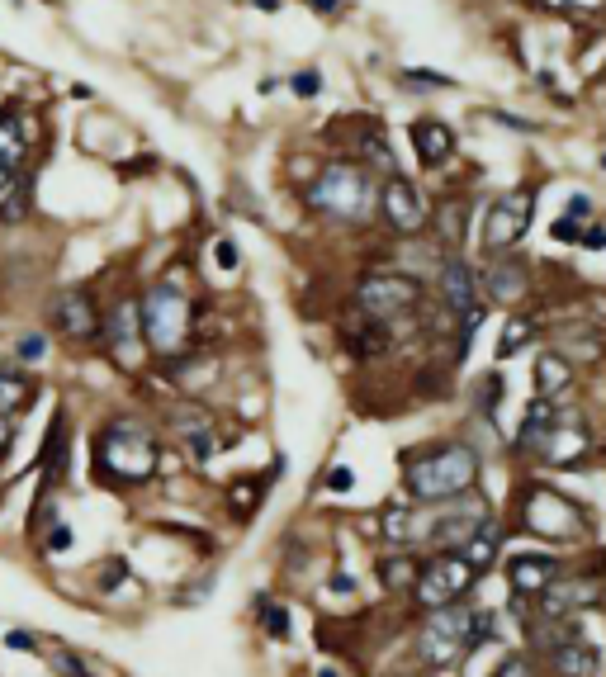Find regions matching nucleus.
Segmentation results:
<instances>
[{"label": "nucleus", "instance_id": "nucleus-34", "mask_svg": "<svg viewBox=\"0 0 606 677\" xmlns=\"http://www.w3.org/2000/svg\"><path fill=\"white\" fill-rule=\"evenodd\" d=\"M48 663H53V673H57V677H90V668H86L81 659H76L72 649H57V654H53Z\"/></svg>", "mask_w": 606, "mask_h": 677}, {"label": "nucleus", "instance_id": "nucleus-6", "mask_svg": "<svg viewBox=\"0 0 606 677\" xmlns=\"http://www.w3.org/2000/svg\"><path fill=\"white\" fill-rule=\"evenodd\" d=\"M138 313H143V341L157 356H180L185 351L190 327H195V308H190V299H185V289L176 280L147 285Z\"/></svg>", "mask_w": 606, "mask_h": 677}, {"label": "nucleus", "instance_id": "nucleus-19", "mask_svg": "<svg viewBox=\"0 0 606 677\" xmlns=\"http://www.w3.org/2000/svg\"><path fill=\"white\" fill-rule=\"evenodd\" d=\"M550 663L559 677H597L606 668L602 649L592 640H583V635H569V640H559L550 649Z\"/></svg>", "mask_w": 606, "mask_h": 677}, {"label": "nucleus", "instance_id": "nucleus-7", "mask_svg": "<svg viewBox=\"0 0 606 677\" xmlns=\"http://www.w3.org/2000/svg\"><path fill=\"white\" fill-rule=\"evenodd\" d=\"M422 303V285L412 275H398V270H375L356 285V313L375 322H393L412 313Z\"/></svg>", "mask_w": 606, "mask_h": 677}, {"label": "nucleus", "instance_id": "nucleus-43", "mask_svg": "<svg viewBox=\"0 0 606 677\" xmlns=\"http://www.w3.org/2000/svg\"><path fill=\"white\" fill-rule=\"evenodd\" d=\"M578 247H588V251H602L606 247V228H578Z\"/></svg>", "mask_w": 606, "mask_h": 677}, {"label": "nucleus", "instance_id": "nucleus-4", "mask_svg": "<svg viewBox=\"0 0 606 677\" xmlns=\"http://www.w3.org/2000/svg\"><path fill=\"white\" fill-rule=\"evenodd\" d=\"M517 526L545 545H578L592 535V512L583 502H573L569 493L559 488H545V483H531L517 493Z\"/></svg>", "mask_w": 606, "mask_h": 677}, {"label": "nucleus", "instance_id": "nucleus-41", "mask_svg": "<svg viewBox=\"0 0 606 677\" xmlns=\"http://www.w3.org/2000/svg\"><path fill=\"white\" fill-rule=\"evenodd\" d=\"M48 550H72V526H67V521H57L53 531H48Z\"/></svg>", "mask_w": 606, "mask_h": 677}, {"label": "nucleus", "instance_id": "nucleus-48", "mask_svg": "<svg viewBox=\"0 0 606 677\" xmlns=\"http://www.w3.org/2000/svg\"><path fill=\"white\" fill-rule=\"evenodd\" d=\"M10 436H15V427H10V417H0V455H5V446H10Z\"/></svg>", "mask_w": 606, "mask_h": 677}, {"label": "nucleus", "instance_id": "nucleus-16", "mask_svg": "<svg viewBox=\"0 0 606 677\" xmlns=\"http://www.w3.org/2000/svg\"><path fill=\"white\" fill-rule=\"evenodd\" d=\"M34 152V138H29V124L15 109H0V195L24 176V161Z\"/></svg>", "mask_w": 606, "mask_h": 677}, {"label": "nucleus", "instance_id": "nucleus-21", "mask_svg": "<svg viewBox=\"0 0 606 677\" xmlns=\"http://www.w3.org/2000/svg\"><path fill=\"white\" fill-rule=\"evenodd\" d=\"M559 564L554 554H512L507 559V583H512V597H535V592L550 583Z\"/></svg>", "mask_w": 606, "mask_h": 677}, {"label": "nucleus", "instance_id": "nucleus-13", "mask_svg": "<svg viewBox=\"0 0 606 677\" xmlns=\"http://www.w3.org/2000/svg\"><path fill=\"white\" fill-rule=\"evenodd\" d=\"M488 521V502L474 493L436 502V521H431V545L436 550H464L469 535H479V526Z\"/></svg>", "mask_w": 606, "mask_h": 677}, {"label": "nucleus", "instance_id": "nucleus-28", "mask_svg": "<svg viewBox=\"0 0 606 677\" xmlns=\"http://www.w3.org/2000/svg\"><path fill=\"white\" fill-rule=\"evenodd\" d=\"M360 152H365V161H370V166H379L384 176H393V171H398V166H393V147H389V138H384V128H379V124L360 128Z\"/></svg>", "mask_w": 606, "mask_h": 677}, {"label": "nucleus", "instance_id": "nucleus-17", "mask_svg": "<svg viewBox=\"0 0 606 677\" xmlns=\"http://www.w3.org/2000/svg\"><path fill=\"white\" fill-rule=\"evenodd\" d=\"M436 270H441V303L455 318H469L479 308V270H469L460 256H446Z\"/></svg>", "mask_w": 606, "mask_h": 677}, {"label": "nucleus", "instance_id": "nucleus-1", "mask_svg": "<svg viewBox=\"0 0 606 677\" xmlns=\"http://www.w3.org/2000/svg\"><path fill=\"white\" fill-rule=\"evenodd\" d=\"M483 474V455L464 441H441V446L412 450L403 464V483H408L412 502H446L460 493H474Z\"/></svg>", "mask_w": 606, "mask_h": 677}, {"label": "nucleus", "instance_id": "nucleus-11", "mask_svg": "<svg viewBox=\"0 0 606 677\" xmlns=\"http://www.w3.org/2000/svg\"><path fill=\"white\" fill-rule=\"evenodd\" d=\"M535 602H540L545 621H569V616L592 611L602 602V578L597 573H554L550 583L535 592Z\"/></svg>", "mask_w": 606, "mask_h": 677}, {"label": "nucleus", "instance_id": "nucleus-5", "mask_svg": "<svg viewBox=\"0 0 606 677\" xmlns=\"http://www.w3.org/2000/svg\"><path fill=\"white\" fill-rule=\"evenodd\" d=\"M493 640V611H483V606H464V602H450V606H436L431 611V621L422 625V659L431 668H455V663L469 654V649H479V644Z\"/></svg>", "mask_w": 606, "mask_h": 677}, {"label": "nucleus", "instance_id": "nucleus-39", "mask_svg": "<svg viewBox=\"0 0 606 677\" xmlns=\"http://www.w3.org/2000/svg\"><path fill=\"white\" fill-rule=\"evenodd\" d=\"M128 578V564L124 559H109V569H105V578H100V592H114L119 583Z\"/></svg>", "mask_w": 606, "mask_h": 677}, {"label": "nucleus", "instance_id": "nucleus-51", "mask_svg": "<svg viewBox=\"0 0 606 677\" xmlns=\"http://www.w3.org/2000/svg\"><path fill=\"white\" fill-rule=\"evenodd\" d=\"M602 166H606V157H602Z\"/></svg>", "mask_w": 606, "mask_h": 677}, {"label": "nucleus", "instance_id": "nucleus-32", "mask_svg": "<svg viewBox=\"0 0 606 677\" xmlns=\"http://www.w3.org/2000/svg\"><path fill=\"white\" fill-rule=\"evenodd\" d=\"M498 398H502V375H483L479 389H474V408H479L483 422H493V412H498Z\"/></svg>", "mask_w": 606, "mask_h": 677}, {"label": "nucleus", "instance_id": "nucleus-8", "mask_svg": "<svg viewBox=\"0 0 606 677\" xmlns=\"http://www.w3.org/2000/svg\"><path fill=\"white\" fill-rule=\"evenodd\" d=\"M531 218H535V195L531 190H502L488 214H483V232L479 242L488 256H502V251H517V242L531 232Z\"/></svg>", "mask_w": 606, "mask_h": 677}, {"label": "nucleus", "instance_id": "nucleus-3", "mask_svg": "<svg viewBox=\"0 0 606 677\" xmlns=\"http://www.w3.org/2000/svg\"><path fill=\"white\" fill-rule=\"evenodd\" d=\"M308 209L332 223H370L379 209V185L370 176V166L356 161H327L318 180L308 185Z\"/></svg>", "mask_w": 606, "mask_h": 677}, {"label": "nucleus", "instance_id": "nucleus-9", "mask_svg": "<svg viewBox=\"0 0 606 677\" xmlns=\"http://www.w3.org/2000/svg\"><path fill=\"white\" fill-rule=\"evenodd\" d=\"M479 583V569L464 559L460 550H441L431 564H422V573H417V602L427 606V611H436V606H450L460 602L464 592Z\"/></svg>", "mask_w": 606, "mask_h": 677}, {"label": "nucleus", "instance_id": "nucleus-47", "mask_svg": "<svg viewBox=\"0 0 606 677\" xmlns=\"http://www.w3.org/2000/svg\"><path fill=\"white\" fill-rule=\"evenodd\" d=\"M308 5H313L318 15H337V10H341V5H346V0H308Z\"/></svg>", "mask_w": 606, "mask_h": 677}, {"label": "nucleus", "instance_id": "nucleus-31", "mask_svg": "<svg viewBox=\"0 0 606 677\" xmlns=\"http://www.w3.org/2000/svg\"><path fill=\"white\" fill-rule=\"evenodd\" d=\"M531 337H535V318H526V313L512 318L507 322V332H502V341H498V360H512Z\"/></svg>", "mask_w": 606, "mask_h": 677}, {"label": "nucleus", "instance_id": "nucleus-35", "mask_svg": "<svg viewBox=\"0 0 606 677\" xmlns=\"http://www.w3.org/2000/svg\"><path fill=\"white\" fill-rule=\"evenodd\" d=\"M15 356L29 360V365H34V360H43V356H48V337H43V332H29V337H19V341H15Z\"/></svg>", "mask_w": 606, "mask_h": 677}, {"label": "nucleus", "instance_id": "nucleus-23", "mask_svg": "<svg viewBox=\"0 0 606 677\" xmlns=\"http://www.w3.org/2000/svg\"><path fill=\"white\" fill-rule=\"evenodd\" d=\"M569 384H573V365L569 356H559V351H545V356L535 360V389L540 398H569Z\"/></svg>", "mask_w": 606, "mask_h": 677}, {"label": "nucleus", "instance_id": "nucleus-40", "mask_svg": "<svg viewBox=\"0 0 606 677\" xmlns=\"http://www.w3.org/2000/svg\"><path fill=\"white\" fill-rule=\"evenodd\" d=\"M550 237L554 242H578V218H554V228H550Z\"/></svg>", "mask_w": 606, "mask_h": 677}, {"label": "nucleus", "instance_id": "nucleus-22", "mask_svg": "<svg viewBox=\"0 0 606 677\" xmlns=\"http://www.w3.org/2000/svg\"><path fill=\"white\" fill-rule=\"evenodd\" d=\"M469 218H474V204H469V195L441 199V209H436V242H441L446 251H460L464 237H469Z\"/></svg>", "mask_w": 606, "mask_h": 677}, {"label": "nucleus", "instance_id": "nucleus-38", "mask_svg": "<svg viewBox=\"0 0 606 677\" xmlns=\"http://www.w3.org/2000/svg\"><path fill=\"white\" fill-rule=\"evenodd\" d=\"M493 677H531V659H526V654H507Z\"/></svg>", "mask_w": 606, "mask_h": 677}, {"label": "nucleus", "instance_id": "nucleus-25", "mask_svg": "<svg viewBox=\"0 0 606 677\" xmlns=\"http://www.w3.org/2000/svg\"><path fill=\"white\" fill-rule=\"evenodd\" d=\"M29 209H34V180H15V185L0 195V223H5V228H19V223L29 218Z\"/></svg>", "mask_w": 606, "mask_h": 677}, {"label": "nucleus", "instance_id": "nucleus-12", "mask_svg": "<svg viewBox=\"0 0 606 677\" xmlns=\"http://www.w3.org/2000/svg\"><path fill=\"white\" fill-rule=\"evenodd\" d=\"M100 337H105L119 370H138V360H143V313H138V303L133 299L109 303L100 313Z\"/></svg>", "mask_w": 606, "mask_h": 677}, {"label": "nucleus", "instance_id": "nucleus-24", "mask_svg": "<svg viewBox=\"0 0 606 677\" xmlns=\"http://www.w3.org/2000/svg\"><path fill=\"white\" fill-rule=\"evenodd\" d=\"M38 393V379H29L24 370H0V417H15L19 408H29Z\"/></svg>", "mask_w": 606, "mask_h": 677}, {"label": "nucleus", "instance_id": "nucleus-2", "mask_svg": "<svg viewBox=\"0 0 606 677\" xmlns=\"http://www.w3.org/2000/svg\"><path fill=\"white\" fill-rule=\"evenodd\" d=\"M161 464L157 436L133 422V417H114L105 431H95V479L105 483H147Z\"/></svg>", "mask_w": 606, "mask_h": 677}, {"label": "nucleus", "instance_id": "nucleus-37", "mask_svg": "<svg viewBox=\"0 0 606 677\" xmlns=\"http://www.w3.org/2000/svg\"><path fill=\"white\" fill-rule=\"evenodd\" d=\"M289 86H294V95L313 100V95L322 90V76H318V72H299V76H289Z\"/></svg>", "mask_w": 606, "mask_h": 677}, {"label": "nucleus", "instance_id": "nucleus-10", "mask_svg": "<svg viewBox=\"0 0 606 677\" xmlns=\"http://www.w3.org/2000/svg\"><path fill=\"white\" fill-rule=\"evenodd\" d=\"M379 214L398 237H417V232L431 223V204L422 195V185L408 180L403 171H393L384 185H379Z\"/></svg>", "mask_w": 606, "mask_h": 677}, {"label": "nucleus", "instance_id": "nucleus-20", "mask_svg": "<svg viewBox=\"0 0 606 677\" xmlns=\"http://www.w3.org/2000/svg\"><path fill=\"white\" fill-rule=\"evenodd\" d=\"M408 138L427 171H436V166H446V161L455 157V128H450L446 119H417V124L408 128Z\"/></svg>", "mask_w": 606, "mask_h": 677}, {"label": "nucleus", "instance_id": "nucleus-33", "mask_svg": "<svg viewBox=\"0 0 606 677\" xmlns=\"http://www.w3.org/2000/svg\"><path fill=\"white\" fill-rule=\"evenodd\" d=\"M256 606H261V625H266L270 640H289V630H294V625H289V611H285V606H270L266 597H256Z\"/></svg>", "mask_w": 606, "mask_h": 677}, {"label": "nucleus", "instance_id": "nucleus-46", "mask_svg": "<svg viewBox=\"0 0 606 677\" xmlns=\"http://www.w3.org/2000/svg\"><path fill=\"white\" fill-rule=\"evenodd\" d=\"M592 214V199L588 195H573L569 199V218H588Z\"/></svg>", "mask_w": 606, "mask_h": 677}, {"label": "nucleus", "instance_id": "nucleus-18", "mask_svg": "<svg viewBox=\"0 0 606 677\" xmlns=\"http://www.w3.org/2000/svg\"><path fill=\"white\" fill-rule=\"evenodd\" d=\"M483 289H488V299L493 303H521L526 299V289H531V270L521 266L517 256L502 251L498 261L483 270Z\"/></svg>", "mask_w": 606, "mask_h": 677}, {"label": "nucleus", "instance_id": "nucleus-30", "mask_svg": "<svg viewBox=\"0 0 606 677\" xmlns=\"http://www.w3.org/2000/svg\"><path fill=\"white\" fill-rule=\"evenodd\" d=\"M531 10H545V15H569V19H583V15H602L606 0H526Z\"/></svg>", "mask_w": 606, "mask_h": 677}, {"label": "nucleus", "instance_id": "nucleus-27", "mask_svg": "<svg viewBox=\"0 0 606 677\" xmlns=\"http://www.w3.org/2000/svg\"><path fill=\"white\" fill-rule=\"evenodd\" d=\"M417 573H422V564H417L412 554H403V559L393 554V559H384V564H379V578H384V588H389V592H412V588H417Z\"/></svg>", "mask_w": 606, "mask_h": 677}, {"label": "nucleus", "instance_id": "nucleus-29", "mask_svg": "<svg viewBox=\"0 0 606 677\" xmlns=\"http://www.w3.org/2000/svg\"><path fill=\"white\" fill-rule=\"evenodd\" d=\"M351 351H356V356H384V351H389V322H375V318H365V327H360V332H351Z\"/></svg>", "mask_w": 606, "mask_h": 677}, {"label": "nucleus", "instance_id": "nucleus-45", "mask_svg": "<svg viewBox=\"0 0 606 677\" xmlns=\"http://www.w3.org/2000/svg\"><path fill=\"white\" fill-rule=\"evenodd\" d=\"M214 256H218V266H223V270H237V261H242V256H237V247H232L228 237H223V242L214 247Z\"/></svg>", "mask_w": 606, "mask_h": 677}, {"label": "nucleus", "instance_id": "nucleus-15", "mask_svg": "<svg viewBox=\"0 0 606 677\" xmlns=\"http://www.w3.org/2000/svg\"><path fill=\"white\" fill-rule=\"evenodd\" d=\"M171 427H176V436L190 446V455H195L199 464H209L214 450L223 446V441H218V417L209 408H199V403H176V408H171Z\"/></svg>", "mask_w": 606, "mask_h": 677}, {"label": "nucleus", "instance_id": "nucleus-49", "mask_svg": "<svg viewBox=\"0 0 606 677\" xmlns=\"http://www.w3.org/2000/svg\"><path fill=\"white\" fill-rule=\"evenodd\" d=\"M251 5H256V10H266V15H275V10H280V0H251Z\"/></svg>", "mask_w": 606, "mask_h": 677}, {"label": "nucleus", "instance_id": "nucleus-36", "mask_svg": "<svg viewBox=\"0 0 606 677\" xmlns=\"http://www.w3.org/2000/svg\"><path fill=\"white\" fill-rule=\"evenodd\" d=\"M403 81H408V86H417V90H446V86H455L446 72H403Z\"/></svg>", "mask_w": 606, "mask_h": 677}, {"label": "nucleus", "instance_id": "nucleus-44", "mask_svg": "<svg viewBox=\"0 0 606 677\" xmlns=\"http://www.w3.org/2000/svg\"><path fill=\"white\" fill-rule=\"evenodd\" d=\"M5 644H10V649H19V654H34V649H38V640L29 635V630H10V635H5Z\"/></svg>", "mask_w": 606, "mask_h": 677}, {"label": "nucleus", "instance_id": "nucleus-50", "mask_svg": "<svg viewBox=\"0 0 606 677\" xmlns=\"http://www.w3.org/2000/svg\"><path fill=\"white\" fill-rule=\"evenodd\" d=\"M318 677H337V673H332V668H322V673Z\"/></svg>", "mask_w": 606, "mask_h": 677}, {"label": "nucleus", "instance_id": "nucleus-14", "mask_svg": "<svg viewBox=\"0 0 606 677\" xmlns=\"http://www.w3.org/2000/svg\"><path fill=\"white\" fill-rule=\"evenodd\" d=\"M53 327L62 332L67 341H95L100 337V303L90 294V285H67L53 294V308H48Z\"/></svg>", "mask_w": 606, "mask_h": 677}, {"label": "nucleus", "instance_id": "nucleus-42", "mask_svg": "<svg viewBox=\"0 0 606 677\" xmlns=\"http://www.w3.org/2000/svg\"><path fill=\"white\" fill-rule=\"evenodd\" d=\"M351 483H356V474H351L346 464H337V469L327 474V488H332V493H351Z\"/></svg>", "mask_w": 606, "mask_h": 677}, {"label": "nucleus", "instance_id": "nucleus-26", "mask_svg": "<svg viewBox=\"0 0 606 677\" xmlns=\"http://www.w3.org/2000/svg\"><path fill=\"white\" fill-rule=\"evenodd\" d=\"M498 550H502V531L498 526H488V521H483L479 526V535H469V545H464V559H469V564H474V569H488V564H493V559H498Z\"/></svg>", "mask_w": 606, "mask_h": 677}]
</instances>
